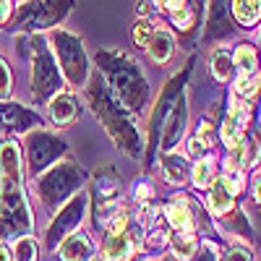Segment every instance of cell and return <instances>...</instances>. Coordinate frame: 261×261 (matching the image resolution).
I'll use <instances>...</instances> for the list:
<instances>
[{
    "label": "cell",
    "instance_id": "cell-1",
    "mask_svg": "<svg viewBox=\"0 0 261 261\" xmlns=\"http://www.w3.org/2000/svg\"><path fill=\"white\" fill-rule=\"evenodd\" d=\"M32 227L29 209L21 193V178L3 175L0 180V230L6 235H27Z\"/></svg>",
    "mask_w": 261,
    "mask_h": 261
},
{
    "label": "cell",
    "instance_id": "cell-2",
    "mask_svg": "<svg viewBox=\"0 0 261 261\" xmlns=\"http://www.w3.org/2000/svg\"><path fill=\"white\" fill-rule=\"evenodd\" d=\"M53 45H55V53L60 58V65L68 81L73 86H81L86 81V58H84V50H81V42L65 32H58L53 37Z\"/></svg>",
    "mask_w": 261,
    "mask_h": 261
},
{
    "label": "cell",
    "instance_id": "cell-3",
    "mask_svg": "<svg viewBox=\"0 0 261 261\" xmlns=\"http://www.w3.org/2000/svg\"><path fill=\"white\" fill-rule=\"evenodd\" d=\"M79 180H81V175L76 172V167H71V165H60L58 170L50 172V175L42 178V183H39L42 199H45L47 204H55V201L63 199V196H68V193L79 186Z\"/></svg>",
    "mask_w": 261,
    "mask_h": 261
},
{
    "label": "cell",
    "instance_id": "cell-4",
    "mask_svg": "<svg viewBox=\"0 0 261 261\" xmlns=\"http://www.w3.org/2000/svg\"><path fill=\"white\" fill-rule=\"evenodd\" d=\"M58 89H60V76H58L55 63L47 53H39L34 58V94L39 99H45Z\"/></svg>",
    "mask_w": 261,
    "mask_h": 261
},
{
    "label": "cell",
    "instance_id": "cell-5",
    "mask_svg": "<svg viewBox=\"0 0 261 261\" xmlns=\"http://www.w3.org/2000/svg\"><path fill=\"white\" fill-rule=\"evenodd\" d=\"M84 206H86V196L81 193V196H76V199L65 206L60 214H58V220L53 222V227H50V246H55L60 238L68 232V230H73L79 222H81V217H84Z\"/></svg>",
    "mask_w": 261,
    "mask_h": 261
},
{
    "label": "cell",
    "instance_id": "cell-6",
    "mask_svg": "<svg viewBox=\"0 0 261 261\" xmlns=\"http://www.w3.org/2000/svg\"><path fill=\"white\" fill-rule=\"evenodd\" d=\"M29 149H32V170L39 172L45 165H50L55 157H58V141L45 136V134H37L32 136L29 141Z\"/></svg>",
    "mask_w": 261,
    "mask_h": 261
},
{
    "label": "cell",
    "instance_id": "cell-7",
    "mask_svg": "<svg viewBox=\"0 0 261 261\" xmlns=\"http://www.w3.org/2000/svg\"><path fill=\"white\" fill-rule=\"evenodd\" d=\"M246 123H248V107L232 105L230 115H227L225 123H222V139H225V144H230V146L241 144V141H243V128H246Z\"/></svg>",
    "mask_w": 261,
    "mask_h": 261
},
{
    "label": "cell",
    "instance_id": "cell-8",
    "mask_svg": "<svg viewBox=\"0 0 261 261\" xmlns=\"http://www.w3.org/2000/svg\"><path fill=\"white\" fill-rule=\"evenodd\" d=\"M63 261H89L92 256V243L84 232H73L71 238H65V243L60 246Z\"/></svg>",
    "mask_w": 261,
    "mask_h": 261
},
{
    "label": "cell",
    "instance_id": "cell-9",
    "mask_svg": "<svg viewBox=\"0 0 261 261\" xmlns=\"http://www.w3.org/2000/svg\"><path fill=\"white\" fill-rule=\"evenodd\" d=\"M172 47H175L172 34L165 32V29H154V34H151L149 45H146V50H149V55H151L154 63H167L170 55H172Z\"/></svg>",
    "mask_w": 261,
    "mask_h": 261
},
{
    "label": "cell",
    "instance_id": "cell-10",
    "mask_svg": "<svg viewBox=\"0 0 261 261\" xmlns=\"http://www.w3.org/2000/svg\"><path fill=\"white\" fill-rule=\"evenodd\" d=\"M134 256V241L125 232H113L110 241L105 246V258L107 261H128Z\"/></svg>",
    "mask_w": 261,
    "mask_h": 261
},
{
    "label": "cell",
    "instance_id": "cell-11",
    "mask_svg": "<svg viewBox=\"0 0 261 261\" xmlns=\"http://www.w3.org/2000/svg\"><path fill=\"white\" fill-rule=\"evenodd\" d=\"M183 128H186V99H180L178 107H175V113H172V118H170V123H167V134H165V139H162V146H165V149L175 146L178 139H180V134H183Z\"/></svg>",
    "mask_w": 261,
    "mask_h": 261
},
{
    "label": "cell",
    "instance_id": "cell-12",
    "mask_svg": "<svg viewBox=\"0 0 261 261\" xmlns=\"http://www.w3.org/2000/svg\"><path fill=\"white\" fill-rule=\"evenodd\" d=\"M209 209L214 214H225L232 209V191L227 186V180H220V183H214L212 193H209Z\"/></svg>",
    "mask_w": 261,
    "mask_h": 261
},
{
    "label": "cell",
    "instance_id": "cell-13",
    "mask_svg": "<svg viewBox=\"0 0 261 261\" xmlns=\"http://www.w3.org/2000/svg\"><path fill=\"white\" fill-rule=\"evenodd\" d=\"M235 18L246 27H253L261 16V0H232Z\"/></svg>",
    "mask_w": 261,
    "mask_h": 261
},
{
    "label": "cell",
    "instance_id": "cell-14",
    "mask_svg": "<svg viewBox=\"0 0 261 261\" xmlns=\"http://www.w3.org/2000/svg\"><path fill=\"white\" fill-rule=\"evenodd\" d=\"M50 115L58 125H65V123H71L76 118V105L71 97H55L50 102Z\"/></svg>",
    "mask_w": 261,
    "mask_h": 261
},
{
    "label": "cell",
    "instance_id": "cell-15",
    "mask_svg": "<svg viewBox=\"0 0 261 261\" xmlns=\"http://www.w3.org/2000/svg\"><path fill=\"white\" fill-rule=\"evenodd\" d=\"M172 251H175V256L180 261H186L196 253V238L191 235V230H178L172 235Z\"/></svg>",
    "mask_w": 261,
    "mask_h": 261
},
{
    "label": "cell",
    "instance_id": "cell-16",
    "mask_svg": "<svg viewBox=\"0 0 261 261\" xmlns=\"http://www.w3.org/2000/svg\"><path fill=\"white\" fill-rule=\"evenodd\" d=\"M167 220L172 222V227H175V230H191V225H193V217H191V212H188L186 204L167 206Z\"/></svg>",
    "mask_w": 261,
    "mask_h": 261
},
{
    "label": "cell",
    "instance_id": "cell-17",
    "mask_svg": "<svg viewBox=\"0 0 261 261\" xmlns=\"http://www.w3.org/2000/svg\"><path fill=\"white\" fill-rule=\"evenodd\" d=\"M235 65L243 71V76H253L256 71V53L251 45H241L235 50Z\"/></svg>",
    "mask_w": 261,
    "mask_h": 261
},
{
    "label": "cell",
    "instance_id": "cell-18",
    "mask_svg": "<svg viewBox=\"0 0 261 261\" xmlns=\"http://www.w3.org/2000/svg\"><path fill=\"white\" fill-rule=\"evenodd\" d=\"M212 71H214V76L220 79V81H227L230 79V73H232V60H230V55L227 53H214V58H212Z\"/></svg>",
    "mask_w": 261,
    "mask_h": 261
},
{
    "label": "cell",
    "instance_id": "cell-19",
    "mask_svg": "<svg viewBox=\"0 0 261 261\" xmlns=\"http://www.w3.org/2000/svg\"><path fill=\"white\" fill-rule=\"evenodd\" d=\"M212 180H214V165H212V160H201L193 167V183L199 188H206Z\"/></svg>",
    "mask_w": 261,
    "mask_h": 261
},
{
    "label": "cell",
    "instance_id": "cell-20",
    "mask_svg": "<svg viewBox=\"0 0 261 261\" xmlns=\"http://www.w3.org/2000/svg\"><path fill=\"white\" fill-rule=\"evenodd\" d=\"M209 32L212 34H220L222 29H227V16H225V6H222V0H214V6H212V16H209Z\"/></svg>",
    "mask_w": 261,
    "mask_h": 261
},
{
    "label": "cell",
    "instance_id": "cell-21",
    "mask_svg": "<svg viewBox=\"0 0 261 261\" xmlns=\"http://www.w3.org/2000/svg\"><path fill=\"white\" fill-rule=\"evenodd\" d=\"M3 123L11 128H27L32 123V115L24 113L21 107H11V110H3Z\"/></svg>",
    "mask_w": 261,
    "mask_h": 261
},
{
    "label": "cell",
    "instance_id": "cell-22",
    "mask_svg": "<svg viewBox=\"0 0 261 261\" xmlns=\"http://www.w3.org/2000/svg\"><path fill=\"white\" fill-rule=\"evenodd\" d=\"M165 167H167V178L172 183H180L186 178V160L183 157H165Z\"/></svg>",
    "mask_w": 261,
    "mask_h": 261
},
{
    "label": "cell",
    "instance_id": "cell-23",
    "mask_svg": "<svg viewBox=\"0 0 261 261\" xmlns=\"http://www.w3.org/2000/svg\"><path fill=\"white\" fill-rule=\"evenodd\" d=\"M16 261H37V243L32 238H21L16 243Z\"/></svg>",
    "mask_w": 261,
    "mask_h": 261
},
{
    "label": "cell",
    "instance_id": "cell-24",
    "mask_svg": "<svg viewBox=\"0 0 261 261\" xmlns=\"http://www.w3.org/2000/svg\"><path fill=\"white\" fill-rule=\"evenodd\" d=\"M258 84H261L258 76H243L241 81L235 84V92L241 94V97H253L258 92Z\"/></svg>",
    "mask_w": 261,
    "mask_h": 261
},
{
    "label": "cell",
    "instance_id": "cell-25",
    "mask_svg": "<svg viewBox=\"0 0 261 261\" xmlns=\"http://www.w3.org/2000/svg\"><path fill=\"white\" fill-rule=\"evenodd\" d=\"M151 34H154V24H151V21H139L136 32H134V39L139 42L141 47H146L149 39H151Z\"/></svg>",
    "mask_w": 261,
    "mask_h": 261
},
{
    "label": "cell",
    "instance_id": "cell-26",
    "mask_svg": "<svg viewBox=\"0 0 261 261\" xmlns=\"http://www.w3.org/2000/svg\"><path fill=\"white\" fill-rule=\"evenodd\" d=\"M11 94V71H8V63L0 58V99H8Z\"/></svg>",
    "mask_w": 261,
    "mask_h": 261
},
{
    "label": "cell",
    "instance_id": "cell-27",
    "mask_svg": "<svg viewBox=\"0 0 261 261\" xmlns=\"http://www.w3.org/2000/svg\"><path fill=\"white\" fill-rule=\"evenodd\" d=\"M225 261H253V253L248 248H243V246H235V248L227 251Z\"/></svg>",
    "mask_w": 261,
    "mask_h": 261
},
{
    "label": "cell",
    "instance_id": "cell-28",
    "mask_svg": "<svg viewBox=\"0 0 261 261\" xmlns=\"http://www.w3.org/2000/svg\"><path fill=\"white\" fill-rule=\"evenodd\" d=\"M172 21H175V27H180V29H188V27H191V13H188V8L172 11Z\"/></svg>",
    "mask_w": 261,
    "mask_h": 261
},
{
    "label": "cell",
    "instance_id": "cell-29",
    "mask_svg": "<svg viewBox=\"0 0 261 261\" xmlns=\"http://www.w3.org/2000/svg\"><path fill=\"white\" fill-rule=\"evenodd\" d=\"M160 6H165V8H170V11H180V8H186V0H157Z\"/></svg>",
    "mask_w": 261,
    "mask_h": 261
},
{
    "label": "cell",
    "instance_id": "cell-30",
    "mask_svg": "<svg viewBox=\"0 0 261 261\" xmlns=\"http://www.w3.org/2000/svg\"><path fill=\"white\" fill-rule=\"evenodd\" d=\"M11 16V0H0V24Z\"/></svg>",
    "mask_w": 261,
    "mask_h": 261
},
{
    "label": "cell",
    "instance_id": "cell-31",
    "mask_svg": "<svg viewBox=\"0 0 261 261\" xmlns=\"http://www.w3.org/2000/svg\"><path fill=\"white\" fill-rule=\"evenodd\" d=\"M139 13H151V3H149V0H139Z\"/></svg>",
    "mask_w": 261,
    "mask_h": 261
},
{
    "label": "cell",
    "instance_id": "cell-32",
    "mask_svg": "<svg viewBox=\"0 0 261 261\" xmlns=\"http://www.w3.org/2000/svg\"><path fill=\"white\" fill-rule=\"evenodd\" d=\"M191 154H201V139L191 141Z\"/></svg>",
    "mask_w": 261,
    "mask_h": 261
},
{
    "label": "cell",
    "instance_id": "cell-33",
    "mask_svg": "<svg viewBox=\"0 0 261 261\" xmlns=\"http://www.w3.org/2000/svg\"><path fill=\"white\" fill-rule=\"evenodd\" d=\"M136 196H139V199H146V196H149V186H139L136 188Z\"/></svg>",
    "mask_w": 261,
    "mask_h": 261
},
{
    "label": "cell",
    "instance_id": "cell-34",
    "mask_svg": "<svg viewBox=\"0 0 261 261\" xmlns=\"http://www.w3.org/2000/svg\"><path fill=\"white\" fill-rule=\"evenodd\" d=\"M0 261H11V253H8L6 246H0Z\"/></svg>",
    "mask_w": 261,
    "mask_h": 261
},
{
    "label": "cell",
    "instance_id": "cell-35",
    "mask_svg": "<svg viewBox=\"0 0 261 261\" xmlns=\"http://www.w3.org/2000/svg\"><path fill=\"white\" fill-rule=\"evenodd\" d=\"M256 199H258V204H261V178H258V183H256Z\"/></svg>",
    "mask_w": 261,
    "mask_h": 261
},
{
    "label": "cell",
    "instance_id": "cell-36",
    "mask_svg": "<svg viewBox=\"0 0 261 261\" xmlns=\"http://www.w3.org/2000/svg\"><path fill=\"white\" fill-rule=\"evenodd\" d=\"M199 261H214V256H212V253H204V256H201Z\"/></svg>",
    "mask_w": 261,
    "mask_h": 261
},
{
    "label": "cell",
    "instance_id": "cell-37",
    "mask_svg": "<svg viewBox=\"0 0 261 261\" xmlns=\"http://www.w3.org/2000/svg\"><path fill=\"white\" fill-rule=\"evenodd\" d=\"M94 261H105V258H99V256H97V258H94Z\"/></svg>",
    "mask_w": 261,
    "mask_h": 261
}]
</instances>
